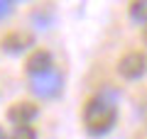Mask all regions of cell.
Segmentation results:
<instances>
[{
	"label": "cell",
	"instance_id": "1",
	"mask_svg": "<svg viewBox=\"0 0 147 139\" xmlns=\"http://www.w3.org/2000/svg\"><path fill=\"white\" fill-rule=\"evenodd\" d=\"M115 120H118V110L108 98L98 95V98H93V100L86 103L84 124H86V129H88V134H93V137L108 134L110 129L115 127Z\"/></svg>",
	"mask_w": 147,
	"mask_h": 139
},
{
	"label": "cell",
	"instance_id": "2",
	"mask_svg": "<svg viewBox=\"0 0 147 139\" xmlns=\"http://www.w3.org/2000/svg\"><path fill=\"white\" fill-rule=\"evenodd\" d=\"M145 71H147V59L140 51H130L118 61V73L127 81H137L140 76H145Z\"/></svg>",
	"mask_w": 147,
	"mask_h": 139
},
{
	"label": "cell",
	"instance_id": "3",
	"mask_svg": "<svg viewBox=\"0 0 147 139\" xmlns=\"http://www.w3.org/2000/svg\"><path fill=\"white\" fill-rule=\"evenodd\" d=\"M61 88V76L57 71H49L42 73V76H34L32 78V90L39 95V98H54Z\"/></svg>",
	"mask_w": 147,
	"mask_h": 139
},
{
	"label": "cell",
	"instance_id": "4",
	"mask_svg": "<svg viewBox=\"0 0 147 139\" xmlns=\"http://www.w3.org/2000/svg\"><path fill=\"white\" fill-rule=\"evenodd\" d=\"M49 71H54L52 54H49V51H42V49H37V51L27 59V73L34 78V76H42V73H49Z\"/></svg>",
	"mask_w": 147,
	"mask_h": 139
},
{
	"label": "cell",
	"instance_id": "5",
	"mask_svg": "<svg viewBox=\"0 0 147 139\" xmlns=\"http://www.w3.org/2000/svg\"><path fill=\"white\" fill-rule=\"evenodd\" d=\"M7 117H10V122H15V127H25L37 117V108L32 103H17L7 110Z\"/></svg>",
	"mask_w": 147,
	"mask_h": 139
},
{
	"label": "cell",
	"instance_id": "6",
	"mask_svg": "<svg viewBox=\"0 0 147 139\" xmlns=\"http://www.w3.org/2000/svg\"><path fill=\"white\" fill-rule=\"evenodd\" d=\"M32 44V37H25V34H10L3 39V49H5L7 54H20L25 46Z\"/></svg>",
	"mask_w": 147,
	"mask_h": 139
},
{
	"label": "cell",
	"instance_id": "7",
	"mask_svg": "<svg viewBox=\"0 0 147 139\" xmlns=\"http://www.w3.org/2000/svg\"><path fill=\"white\" fill-rule=\"evenodd\" d=\"M130 17L135 22L147 25V0H137V3H132V5H130Z\"/></svg>",
	"mask_w": 147,
	"mask_h": 139
},
{
	"label": "cell",
	"instance_id": "8",
	"mask_svg": "<svg viewBox=\"0 0 147 139\" xmlns=\"http://www.w3.org/2000/svg\"><path fill=\"white\" fill-rule=\"evenodd\" d=\"M10 139H37V132L30 127V124H25V127H15V132H12Z\"/></svg>",
	"mask_w": 147,
	"mask_h": 139
},
{
	"label": "cell",
	"instance_id": "9",
	"mask_svg": "<svg viewBox=\"0 0 147 139\" xmlns=\"http://www.w3.org/2000/svg\"><path fill=\"white\" fill-rule=\"evenodd\" d=\"M12 7H15V3H10V0H0V20H5V17L12 12Z\"/></svg>",
	"mask_w": 147,
	"mask_h": 139
},
{
	"label": "cell",
	"instance_id": "10",
	"mask_svg": "<svg viewBox=\"0 0 147 139\" xmlns=\"http://www.w3.org/2000/svg\"><path fill=\"white\" fill-rule=\"evenodd\" d=\"M0 139H7V137H5V132H3V129H0Z\"/></svg>",
	"mask_w": 147,
	"mask_h": 139
},
{
	"label": "cell",
	"instance_id": "11",
	"mask_svg": "<svg viewBox=\"0 0 147 139\" xmlns=\"http://www.w3.org/2000/svg\"><path fill=\"white\" fill-rule=\"evenodd\" d=\"M145 39H147V32H145Z\"/></svg>",
	"mask_w": 147,
	"mask_h": 139
}]
</instances>
